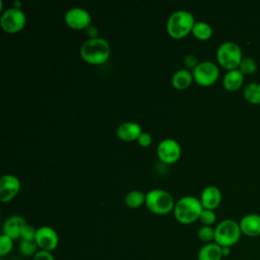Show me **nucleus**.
I'll use <instances>...</instances> for the list:
<instances>
[{
	"label": "nucleus",
	"mask_w": 260,
	"mask_h": 260,
	"mask_svg": "<svg viewBox=\"0 0 260 260\" xmlns=\"http://www.w3.org/2000/svg\"><path fill=\"white\" fill-rule=\"evenodd\" d=\"M110 54L109 42L100 37L84 41L80 47L81 58L89 64H102L109 59Z\"/></svg>",
	"instance_id": "f257e3e1"
},
{
	"label": "nucleus",
	"mask_w": 260,
	"mask_h": 260,
	"mask_svg": "<svg viewBox=\"0 0 260 260\" xmlns=\"http://www.w3.org/2000/svg\"><path fill=\"white\" fill-rule=\"evenodd\" d=\"M203 210V206L200 199L187 195L180 198L174 206V216L180 223L189 224L199 219V216Z\"/></svg>",
	"instance_id": "f03ea898"
},
{
	"label": "nucleus",
	"mask_w": 260,
	"mask_h": 260,
	"mask_svg": "<svg viewBox=\"0 0 260 260\" xmlns=\"http://www.w3.org/2000/svg\"><path fill=\"white\" fill-rule=\"evenodd\" d=\"M193 14L184 9L174 11L167 20V31L175 39H180L187 36L195 24Z\"/></svg>",
	"instance_id": "7ed1b4c3"
},
{
	"label": "nucleus",
	"mask_w": 260,
	"mask_h": 260,
	"mask_svg": "<svg viewBox=\"0 0 260 260\" xmlns=\"http://www.w3.org/2000/svg\"><path fill=\"white\" fill-rule=\"evenodd\" d=\"M241 236L240 224L234 219H223L214 228V242L220 247L232 248L240 241Z\"/></svg>",
	"instance_id": "20e7f679"
},
{
	"label": "nucleus",
	"mask_w": 260,
	"mask_h": 260,
	"mask_svg": "<svg viewBox=\"0 0 260 260\" xmlns=\"http://www.w3.org/2000/svg\"><path fill=\"white\" fill-rule=\"evenodd\" d=\"M173 196L162 189H151L145 194V205L154 214L164 215L174 210Z\"/></svg>",
	"instance_id": "39448f33"
},
{
	"label": "nucleus",
	"mask_w": 260,
	"mask_h": 260,
	"mask_svg": "<svg viewBox=\"0 0 260 260\" xmlns=\"http://www.w3.org/2000/svg\"><path fill=\"white\" fill-rule=\"evenodd\" d=\"M216 59L218 64L228 71L238 69L243 60L242 49L237 43L225 41L218 46L216 50Z\"/></svg>",
	"instance_id": "423d86ee"
},
{
	"label": "nucleus",
	"mask_w": 260,
	"mask_h": 260,
	"mask_svg": "<svg viewBox=\"0 0 260 260\" xmlns=\"http://www.w3.org/2000/svg\"><path fill=\"white\" fill-rule=\"evenodd\" d=\"M193 79L202 86L213 84L219 76L218 66L211 61H202L192 71Z\"/></svg>",
	"instance_id": "0eeeda50"
},
{
	"label": "nucleus",
	"mask_w": 260,
	"mask_h": 260,
	"mask_svg": "<svg viewBox=\"0 0 260 260\" xmlns=\"http://www.w3.org/2000/svg\"><path fill=\"white\" fill-rule=\"evenodd\" d=\"M26 22L25 13L19 9L10 7L6 9L0 18L1 27L9 34H15L23 28Z\"/></svg>",
	"instance_id": "6e6552de"
},
{
	"label": "nucleus",
	"mask_w": 260,
	"mask_h": 260,
	"mask_svg": "<svg viewBox=\"0 0 260 260\" xmlns=\"http://www.w3.org/2000/svg\"><path fill=\"white\" fill-rule=\"evenodd\" d=\"M156 152L160 161L165 164H174L181 156V146L176 139L165 138L158 143Z\"/></svg>",
	"instance_id": "1a4fd4ad"
},
{
	"label": "nucleus",
	"mask_w": 260,
	"mask_h": 260,
	"mask_svg": "<svg viewBox=\"0 0 260 260\" xmlns=\"http://www.w3.org/2000/svg\"><path fill=\"white\" fill-rule=\"evenodd\" d=\"M35 241L40 250L52 252L59 245L58 233L49 225H42L37 229Z\"/></svg>",
	"instance_id": "9d476101"
},
{
	"label": "nucleus",
	"mask_w": 260,
	"mask_h": 260,
	"mask_svg": "<svg viewBox=\"0 0 260 260\" xmlns=\"http://www.w3.org/2000/svg\"><path fill=\"white\" fill-rule=\"evenodd\" d=\"M64 19L66 24L73 29L87 28L91 22L90 13L82 7H72L68 9Z\"/></svg>",
	"instance_id": "9b49d317"
},
{
	"label": "nucleus",
	"mask_w": 260,
	"mask_h": 260,
	"mask_svg": "<svg viewBox=\"0 0 260 260\" xmlns=\"http://www.w3.org/2000/svg\"><path fill=\"white\" fill-rule=\"evenodd\" d=\"M20 189L19 179L11 174L3 175L0 178V200L8 202L13 199Z\"/></svg>",
	"instance_id": "f8f14e48"
},
{
	"label": "nucleus",
	"mask_w": 260,
	"mask_h": 260,
	"mask_svg": "<svg viewBox=\"0 0 260 260\" xmlns=\"http://www.w3.org/2000/svg\"><path fill=\"white\" fill-rule=\"evenodd\" d=\"M239 224L242 235L250 238L260 236V214L248 213L240 219Z\"/></svg>",
	"instance_id": "ddd939ff"
},
{
	"label": "nucleus",
	"mask_w": 260,
	"mask_h": 260,
	"mask_svg": "<svg viewBox=\"0 0 260 260\" xmlns=\"http://www.w3.org/2000/svg\"><path fill=\"white\" fill-rule=\"evenodd\" d=\"M26 224L25 219L20 215H11L7 217L2 226V234L12 238L13 240L20 239L22 229Z\"/></svg>",
	"instance_id": "4468645a"
},
{
	"label": "nucleus",
	"mask_w": 260,
	"mask_h": 260,
	"mask_svg": "<svg viewBox=\"0 0 260 260\" xmlns=\"http://www.w3.org/2000/svg\"><path fill=\"white\" fill-rule=\"evenodd\" d=\"M199 199L203 208L214 210L220 204L221 192L216 186L210 185L202 190Z\"/></svg>",
	"instance_id": "2eb2a0df"
},
{
	"label": "nucleus",
	"mask_w": 260,
	"mask_h": 260,
	"mask_svg": "<svg viewBox=\"0 0 260 260\" xmlns=\"http://www.w3.org/2000/svg\"><path fill=\"white\" fill-rule=\"evenodd\" d=\"M142 133L141 126L133 121H126L117 128V136L124 141H133L138 139Z\"/></svg>",
	"instance_id": "dca6fc26"
},
{
	"label": "nucleus",
	"mask_w": 260,
	"mask_h": 260,
	"mask_svg": "<svg viewBox=\"0 0 260 260\" xmlns=\"http://www.w3.org/2000/svg\"><path fill=\"white\" fill-rule=\"evenodd\" d=\"M244 74L238 69L229 70L222 78V85L228 91H237L244 83Z\"/></svg>",
	"instance_id": "f3484780"
},
{
	"label": "nucleus",
	"mask_w": 260,
	"mask_h": 260,
	"mask_svg": "<svg viewBox=\"0 0 260 260\" xmlns=\"http://www.w3.org/2000/svg\"><path fill=\"white\" fill-rule=\"evenodd\" d=\"M223 258L221 247L215 242L204 244L198 251V260H221Z\"/></svg>",
	"instance_id": "a211bd4d"
},
{
	"label": "nucleus",
	"mask_w": 260,
	"mask_h": 260,
	"mask_svg": "<svg viewBox=\"0 0 260 260\" xmlns=\"http://www.w3.org/2000/svg\"><path fill=\"white\" fill-rule=\"evenodd\" d=\"M193 80V74L189 69L183 68L177 70L172 76V83L178 89L187 88Z\"/></svg>",
	"instance_id": "6ab92c4d"
},
{
	"label": "nucleus",
	"mask_w": 260,
	"mask_h": 260,
	"mask_svg": "<svg viewBox=\"0 0 260 260\" xmlns=\"http://www.w3.org/2000/svg\"><path fill=\"white\" fill-rule=\"evenodd\" d=\"M243 96L246 102L252 105H260V83L250 82L243 90Z\"/></svg>",
	"instance_id": "aec40b11"
},
{
	"label": "nucleus",
	"mask_w": 260,
	"mask_h": 260,
	"mask_svg": "<svg viewBox=\"0 0 260 260\" xmlns=\"http://www.w3.org/2000/svg\"><path fill=\"white\" fill-rule=\"evenodd\" d=\"M125 203L130 208L140 207L145 204V194L139 190H131L125 195Z\"/></svg>",
	"instance_id": "412c9836"
},
{
	"label": "nucleus",
	"mask_w": 260,
	"mask_h": 260,
	"mask_svg": "<svg viewBox=\"0 0 260 260\" xmlns=\"http://www.w3.org/2000/svg\"><path fill=\"white\" fill-rule=\"evenodd\" d=\"M191 32L198 40L204 41V40H208L211 37L212 27L210 26L209 23L205 21H196Z\"/></svg>",
	"instance_id": "4be33fe9"
},
{
	"label": "nucleus",
	"mask_w": 260,
	"mask_h": 260,
	"mask_svg": "<svg viewBox=\"0 0 260 260\" xmlns=\"http://www.w3.org/2000/svg\"><path fill=\"white\" fill-rule=\"evenodd\" d=\"M18 250H19V253L24 257H34L39 252L40 249L36 241L20 240Z\"/></svg>",
	"instance_id": "5701e85b"
},
{
	"label": "nucleus",
	"mask_w": 260,
	"mask_h": 260,
	"mask_svg": "<svg viewBox=\"0 0 260 260\" xmlns=\"http://www.w3.org/2000/svg\"><path fill=\"white\" fill-rule=\"evenodd\" d=\"M197 237L204 244L214 242V228L210 225L200 226L197 232Z\"/></svg>",
	"instance_id": "b1692460"
},
{
	"label": "nucleus",
	"mask_w": 260,
	"mask_h": 260,
	"mask_svg": "<svg viewBox=\"0 0 260 260\" xmlns=\"http://www.w3.org/2000/svg\"><path fill=\"white\" fill-rule=\"evenodd\" d=\"M239 70L244 74V75H249L253 74L257 70V62L251 57H245L243 58Z\"/></svg>",
	"instance_id": "393cba45"
},
{
	"label": "nucleus",
	"mask_w": 260,
	"mask_h": 260,
	"mask_svg": "<svg viewBox=\"0 0 260 260\" xmlns=\"http://www.w3.org/2000/svg\"><path fill=\"white\" fill-rule=\"evenodd\" d=\"M13 239L2 234L0 236V255L6 256L8 255L13 249Z\"/></svg>",
	"instance_id": "a878e982"
},
{
	"label": "nucleus",
	"mask_w": 260,
	"mask_h": 260,
	"mask_svg": "<svg viewBox=\"0 0 260 260\" xmlns=\"http://www.w3.org/2000/svg\"><path fill=\"white\" fill-rule=\"evenodd\" d=\"M199 220L201 221L202 225H210L211 226L216 221V214H215L214 210L203 208V210L199 216Z\"/></svg>",
	"instance_id": "bb28decb"
},
{
	"label": "nucleus",
	"mask_w": 260,
	"mask_h": 260,
	"mask_svg": "<svg viewBox=\"0 0 260 260\" xmlns=\"http://www.w3.org/2000/svg\"><path fill=\"white\" fill-rule=\"evenodd\" d=\"M37 234V229H35L30 224H25L24 228L22 229L21 235H20V240H25V241H35Z\"/></svg>",
	"instance_id": "cd10ccee"
},
{
	"label": "nucleus",
	"mask_w": 260,
	"mask_h": 260,
	"mask_svg": "<svg viewBox=\"0 0 260 260\" xmlns=\"http://www.w3.org/2000/svg\"><path fill=\"white\" fill-rule=\"evenodd\" d=\"M137 141H138V144H139L140 146H142V147H147V146H149V145L151 144L152 138H151V135H150L149 133H147V132H142V133L139 135Z\"/></svg>",
	"instance_id": "c85d7f7f"
},
{
	"label": "nucleus",
	"mask_w": 260,
	"mask_h": 260,
	"mask_svg": "<svg viewBox=\"0 0 260 260\" xmlns=\"http://www.w3.org/2000/svg\"><path fill=\"white\" fill-rule=\"evenodd\" d=\"M32 260H55L52 252L39 250V252L32 257Z\"/></svg>",
	"instance_id": "c756f323"
},
{
	"label": "nucleus",
	"mask_w": 260,
	"mask_h": 260,
	"mask_svg": "<svg viewBox=\"0 0 260 260\" xmlns=\"http://www.w3.org/2000/svg\"><path fill=\"white\" fill-rule=\"evenodd\" d=\"M198 60L196 58L195 55H192V54H189V55H186L184 57V64L190 68H195L197 65H198Z\"/></svg>",
	"instance_id": "7c9ffc66"
},
{
	"label": "nucleus",
	"mask_w": 260,
	"mask_h": 260,
	"mask_svg": "<svg viewBox=\"0 0 260 260\" xmlns=\"http://www.w3.org/2000/svg\"><path fill=\"white\" fill-rule=\"evenodd\" d=\"M87 35L89 36V39H93V38H98V28L94 25H89L87 27Z\"/></svg>",
	"instance_id": "2f4dec72"
},
{
	"label": "nucleus",
	"mask_w": 260,
	"mask_h": 260,
	"mask_svg": "<svg viewBox=\"0 0 260 260\" xmlns=\"http://www.w3.org/2000/svg\"><path fill=\"white\" fill-rule=\"evenodd\" d=\"M221 251H222L223 257H226L232 253V249L230 247H221Z\"/></svg>",
	"instance_id": "473e14b6"
},
{
	"label": "nucleus",
	"mask_w": 260,
	"mask_h": 260,
	"mask_svg": "<svg viewBox=\"0 0 260 260\" xmlns=\"http://www.w3.org/2000/svg\"><path fill=\"white\" fill-rule=\"evenodd\" d=\"M21 2L19 1V0H15V1H13V6L12 7H14V8H19V9H21Z\"/></svg>",
	"instance_id": "72a5a7b5"
}]
</instances>
